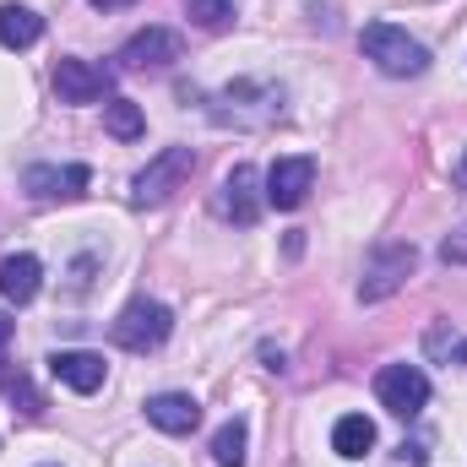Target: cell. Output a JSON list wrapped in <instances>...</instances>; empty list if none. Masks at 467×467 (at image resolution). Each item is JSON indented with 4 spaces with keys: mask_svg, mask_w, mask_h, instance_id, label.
Masks as SVG:
<instances>
[{
    "mask_svg": "<svg viewBox=\"0 0 467 467\" xmlns=\"http://www.w3.org/2000/svg\"><path fill=\"white\" fill-rule=\"evenodd\" d=\"M424 348L435 353V358H467V343L457 332H446V327H435V332L424 337Z\"/></svg>",
    "mask_w": 467,
    "mask_h": 467,
    "instance_id": "d6986e66",
    "label": "cell"
},
{
    "mask_svg": "<svg viewBox=\"0 0 467 467\" xmlns=\"http://www.w3.org/2000/svg\"><path fill=\"white\" fill-rule=\"evenodd\" d=\"M332 446H337V457L358 462V457L375 446V424H369L364 413H348V419H337V430H332Z\"/></svg>",
    "mask_w": 467,
    "mask_h": 467,
    "instance_id": "9a60e30c",
    "label": "cell"
},
{
    "mask_svg": "<svg viewBox=\"0 0 467 467\" xmlns=\"http://www.w3.org/2000/svg\"><path fill=\"white\" fill-rule=\"evenodd\" d=\"M196 174V152L191 147H163L130 185V202L136 207H163L174 191H185V180Z\"/></svg>",
    "mask_w": 467,
    "mask_h": 467,
    "instance_id": "3957f363",
    "label": "cell"
},
{
    "mask_svg": "<svg viewBox=\"0 0 467 467\" xmlns=\"http://www.w3.org/2000/svg\"><path fill=\"white\" fill-rule=\"evenodd\" d=\"M310 185H316V158H277L266 174V202L277 213H299L310 202Z\"/></svg>",
    "mask_w": 467,
    "mask_h": 467,
    "instance_id": "8992f818",
    "label": "cell"
},
{
    "mask_svg": "<svg viewBox=\"0 0 467 467\" xmlns=\"http://www.w3.org/2000/svg\"><path fill=\"white\" fill-rule=\"evenodd\" d=\"M441 261L446 266H467V223L457 234H446V244H441Z\"/></svg>",
    "mask_w": 467,
    "mask_h": 467,
    "instance_id": "ffe728a7",
    "label": "cell"
},
{
    "mask_svg": "<svg viewBox=\"0 0 467 467\" xmlns=\"http://www.w3.org/2000/svg\"><path fill=\"white\" fill-rule=\"evenodd\" d=\"M180 33H169V27H141L136 38H125V49H119V66L125 71H158V66H169V60H180Z\"/></svg>",
    "mask_w": 467,
    "mask_h": 467,
    "instance_id": "30bf717a",
    "label": "cell"
},
{
    "mask_svg": "<svg viewBox=\"0 0 467 467\" xmlns=\"http://www.w3.org/2000/svg\"><path fill=\"white\" fill-rule=\"evenodd\" d=\"M213 462L218 467H244V424L229 419L218 435H213Z\"/></svg>",
    "mask_w": 467,
    "mask_h": 467,
    "instance_id": "e0dca14e",
    "label": "cell"
},
{
    "mask_svg": "<svg viewBox=\"0 0 467 467\" xmlns=\"http://www.w3.org/2000/svg\"><path fill=\"white\" fill-rule=\"evenodd\" d=\"M413 266H419V250H413L408 239H386V244H375L369 261H364V277H358V299H364V305L391 299V294L413 277Z\"/></svg>",
    "mask_w": 467,
    "mask_h": 467,
    "instance_id": "7a4b0ae2",
    "label": "cell"
},
{
    "mask_svg": "<svg viewBox=\"0 0 467 467\" xmlns=\"http://www.w3.org/2000/svg\"><path fill=\"white\" fill-rule=\"evenodd\" d=\"M88 163H66V169H55V163H33L27 174H22V185H27V196L33 202H77L82 191H88Z\"/></svg>",
    "mask_w": 467,
    "mask_h": 467,
    "instance_id": "52a82bcc",
    "label": "cell"
},
{
    "mask_svg": "<svg viewBox=\"0 0 467 467\" xmlns=\"http://www.w3.org/2000/svg\"><path fill=\"white\" fill-rule=\"evenodd\" d=\"M104 130H109L115 141H136V136L147 130V119H141V104H130V99H115V104L104 109Z\"/></svg>",
    "mask_w": 467,
    "mask_h": 467,
    "instance_id": "2e32d148",
    "label": "cell"
},
{
    "mask_svg": "<svg viewBox=\"0 0 467 467\" xmlns=\"http://www.w3.org/2000/svg\"><path fill=\"white\" fill-rule=\"evenodd\" d=\"M99 11H119V5H130V0H93Z\"/></svg>",
    "mask_w": 467,
    "mask_h": 467,
    "instance_id": "7402d4cb",
    "label": "cell"
},
{
    "mask_svg": "<svg viewBox=\"0 0 467 467\" xmlns=\"http://www.w3.org/2000/svg\"><path fill=\"white\" fill-rule=\"evenodd\" d=\"M213 207H218L223 223H239V229H250L261 218V196H255V169L250 163H234L229 174H223V191H218Z\"/></svg>",
    "mask_w": 467,
    "mask_h": 467,
    "instance_id": "ba28073f",
    "label": "cell"
},
{
    "mask_svg": "<svg viewBox=\"0 0 467 467\" xmlns=\"http://www.w3.org/2000/svg\"><path fill=\"white\" fill-rule=\"evenodd\" d=\"M375 397H380V408H391L397 419H413V413L430 402V380H424L419 364H386V369L375 375Z\"/></svg>",
    "mask_w": 467,
    "mask_h": 467,
    "instance_id": "5b68a950",
    "label": "cell"
},
{
    "mask_svg": "<svg viewBox=\"0 0 467 467\" xmlns=\"http://www.w3.org/2000/svg\"><path fill=\"white\" fill-rule=\"evenodd\" d=\"M358 49L364 60H375V71L386 77H424L430 71V49L419 38H408V27H391V22H369L358 33Z\"/></svg>",
    "mask_w": 467,
    "mask_h": 467,
    "instance_id": "6da1fadb",
    "label": "cell"
},
{
    "mask_svg": "<svg viewBox=\"0 0 467 467\" xmlns=\"http://www.w3.org/2000/svg\"><path fill=\"white\" fill-rule=\"evenodd\" d=\"M44 38V16L33 5H0V44L5 49H27Z\"/></svg>",
    "mask_w": 467,
    "mask_h": 467,
    "instance_id": "5bb4252c",
    "label": "cell"
},
{
    "mask_svg": "<svg viewBox=\"0 0 467 467\" xmlns=\"http://www.w3.org/2000/svg\"><path fill=\"white\" fill-rule=\"evenodd\" d=\"M38 283H44L38 255H5V261H0V294H5L11 305H27V299L38 294Z\"/></svg>",
    "mask_w": 467,
    "mask_h": 467,
    "instance_id": "4fadbf2b",
    "label": "cell"
},
{
    "mask_svg": "<svg viewBox=\"0 0 467 467\" xmlns=\"http://www.w3.org/2000/svg\"><path fill=\"white\" fill-rule=\"evenodd\" d=\"M49 375H55L60 386H71V391H99L104 375H109V364L88 348H60L49 358Z\"/></svg>",
    "mask_w": 467,
    "mask_h": 467,
    "instance_id": "8fae6325",
    "label": "cell"
},
{
    "mask_svg": "<svg viewBox=\"0 0 467 467\" xmlns=\"http://www.w3.org/2000/svg\"><path fill=\"white\" fill-rule=\"evenodd\" d=\"M147 419H152L163 435H191V430L202 424V402L185 397V391H158V397H147Z\"/></svg>",
    "mask_w": 467,
    "mask_h": 467,
    "instance_id": "7c38bea8",
    "label": "cell"
},
{
    "mask_svg": "<svg viewBox=\"0 0 467 467\" xmlns=\"http://www.w3.org/2000/svg\"><path fill=\"white\" fill-rule=\"evenodd\" d=\"M457 180H462V185H467V152H462V169H457Z\"/></svg>",
    "mask_w": 467,
    "mask_h": 467,
    "instance_id": "603a6c76",
    "label": "cell"
},
{
    "mask_svg": "<svg viewBox=\"0 0 467 467\" xmlns=\"http://www.w3.org/2000/svg\"><path fill=\"white\" fill-rule=\"evenodd\" d=\"M185 16H191L196 27L218 33V27H229L234 22V0H185Z\"/></svg>",
    "mask_w": 467,
    "mask_h": 467,
    "instance_id": "ac0fdd59",
    "label": "cell"
},
{
    "mask_svg": "<svg viewBox=\"0 0 467 467\" xmlns=\"http://www.w3.org/2000/svg\"><path fill=\"white\" fill-rule=\"evenodd\" d=\"M11 332H16V321H11V316H5V310H0V348H5V343H11Z\"/></svg>",
    "mask_w": 467,
    "mask_h": 467,
    "instance_id": "44dd1931",
    "label": "cell"
},
{
    "mask_svg": "<svg viewBox=\"0 0 467 467\" xmlns=\"http://www.w3.org/2000/svg\"><path fill=\"white\" fill-rule=\"evenodd\" d=\"M55 93H60V104H99V99L109 93V71L93 66V60L66 55V60L55 66Z\"/></svg>",
    "mask_w": 467,
    "mask_h": 467,
    "instance_id": "9c48e42d",
    "label": "cell"
},
{
    "mask_svg": "<svg viewBox=\"0 0 467 467\" xmlns=\"http://www.w3.org/2000/svg\"><path fill=\"white\" fill-rule=\"evenodd\" d=\"M169 332H174V316H169V305H158V299H130V305L119 310V321L109 327V337L130 353L158 348Z\"/></svg>",
    "mask_w": 467,
    "mask_h": 467,
    "instance_id": "277c9868",
    "label": "cell"
}]
</instances>
